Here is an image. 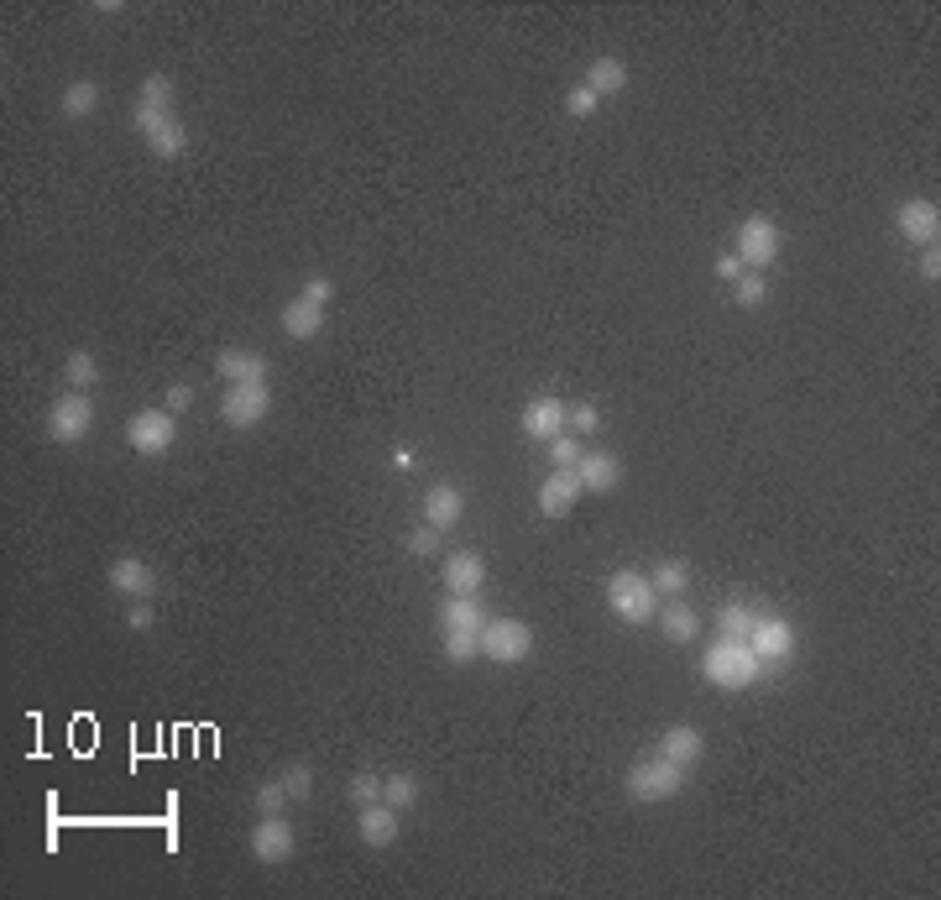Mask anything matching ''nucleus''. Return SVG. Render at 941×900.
I'll list each match as a JSON object with an SVG mask.
<instances>
[{"label":"nucleus","instance_id":"4c0bfd02","mask_svg":"<svg viewBox=\"0 0 941 900\" xmlns=\"http://www.w3.org/2000/svg\"><path fill=\"white\" fill-rule=\"evenodd\" d=\"M278 781H282V791H288L293 801H309V791H314V781H309V770H304V764H288V770H282Z\"/></svg>","mask_w":941,"mask_h":900},{"label":"nucleus","instance_id":"6e6552de","mask_svg":"<svg viewBox=\"0 0 941 900\" xmlns=\"http://www.w3.org/2000/svg\"><path fill=\"white\" fill-rule=\"evenodd\" d=\"M173 440H178L173 408H141L137 419L126 425V446L137 455H163V450H173Z\"/></svg>","mask_w":941,"mask_h":900},{"label":"nucleus","instance_id":"20e7f679","mask_svg":"<svg viewBox=\"0 0 941 900\" xmlns=\"http://www.w3.org/2000/svg\"><path fill=\"white\" fill-rule=\"evenodd\" d=\"M737 262L748 267V273H769L779 257V246H785V231H779V220H769V215H748L743 226H737Z\"/></svg>","mask_w":941,"mask_h":900},{"label":"nucleus","instance_id":"a211bd4d","mask_svg":"<svg viewBox=\"0 0 941 900\" xmlns=\"http://www.w3.org/2000/svg\"><path fill=\"white\" fill-rule=\"evenodd\" d=\"M356 832H361V843H367V849H393V843H398V811H393L387 801L361 806Z\"/></svg>","mask_w":941,"mask_h":900},{"label":"nucleus","instance_id":"c9c22d12","mask_svg":"<svg viewBox=\"0 0 941 900\" xmlns=\"http://www.w3.org/2000/svg\"><path fill=\"white\" fill-rule=\"evenodd\" d=\"M351 801H356V806L382 801V775H372V770H361V775L351 781Z\"/></svg>","mask_w":941,"mask_h":900},{"label":"nucleus","instance_id":"412c9836","mask_svg":"<svg viewBox=\"0 0 941 900\" xmlns=\"http://www.w3.org/2000/svg\"><path fill=\"white\" fill-rule=\"evenodd\" d=\"M214 372L225 378V388L231 382H267V356L246 351V346H225V351L214 356Z\"/></svg>","mask_w":941,"mask_h":900},{"label":"nucleus","instance_id":"a18cd8bd","mask_svg":"<svg viewBox=\"0 0 941 900\" xmlns=\"http://www.w3.org/2000/svg\"><path fill=\"white\" fill-rule=\"evenodd\" d=\"M126 623H131V628H152V608H147V602H131Z\"/></svg>","mask_w":941,"mask_h":900},{"label":"nucleus","instance_id":"f8f14e48","mask_svg":"<svg viewBox=\"0 0 941 900\" xmlns=\"http://www.w3.org/2000/svg\"><path fill=\"white\" fill-rule=\"evenodd\" d=\"M894 226H899V236L916 241V246H937V236H941L937 199H905V205L894 210Z\"/></svg>","mask_w":941,"mask_h":900},{"label":"nucleus","instance_id":"f3484780","mask_svg":"<svg viewBox=\"0 0 941 900\" xmlns=\"http://www.w3.org/2000/svg\"><path fill=\"white\" fill-rule=\"evenodd\" d=\"M481 581H487V561H481L476 550H450V561H445L450 597H476L481 592Z\"/></svg>","mask_w":941,"mask_h":900},{"label":"nucleus","instance_id":"dca6fc26","mask_svg":"<svg viewBox=\"0 0 941 900\" xmlns=\"http://www.w3.org/2000/svg\"><path fill=\"white\" fill-rule=\"evenodd\" d=\"M576 482H581V493H612L623 482V461L612 450H586L576 461Z\"/></svg>","mask_w":941,"mask_h":900},{"label":"nucleus","instance_id":"c85d7f7f","mask_svg":"<svg viewBox=\"0 0 941 900\" xmlns=\"http://www.w3.org/2000/svg\"><path fill=\"white\" fill-rule=\"evenodd\" d=\"M94 105H100V84H94V79H79V84L63 90V116L69 120H84Z\"/></svg>","mask_w":941,"mask_h":900},{"label":"nucleus","instance_id":"ddd939ff","mask_svg":"<svg viewBox=\"0 0 941 900\" xmlns=\"http://www.w3.org/2000/svg\"><path fill=\"white\" fill-rule=\"evenodd\" d=\"M293 828H288V817H257V828H252V858H262V864H288L293 858Z\"/></svg>","mask_w":941,"mask_h":900},{"label":"nucleus","instance_id":"9d476101","mask_svg":"<svg viewBox=\"0 0 941 900\" xmlns=\"http://www.w3.org/2000/svg\"><path fill=\"white\" fill-rule=\"evenodd\" d=\"M518 425H523V435L528 440H555V435H565V425H570V408H565L560 399H549V393H539V399L523 403V414H518Z\"/></svg>","mask_w":941,"mask_h":900},{"label":"nucleus","instance_id":"6ab92c4d","mask_svg":"<svg viewBox=\"0 0 941 900\" xmlns=\"http://www.w3.org/2000/svg\"><path fill=\"white\" fill-rule=\"evenodd\" d=\"M576 498H581V482H576V472H549L539 482V514L544 519H565L570 508H576Z\"/></svg>","mask_w":941,"mask_h":900},{"label":"nucleus","instance_id":"f03ea898","mask_svg":"<svg viewBox=\"0 0 941 900\" xmlns=\"http://www.w3.org/2000/svg\"><path fill=\"white\" fill-rule=\"evenodd\" d=\"M685 775H690V770H681V764H670L664 754L638 759L634 770H628V801H638V806L675 801V796L685 791Z\"/></svg>","mask_w":941,"mask_h":900},{"label":"nucleus","instance_id":"7c9ffc66","mask_svg":"<svg viewBox=\"0 0 941 900\" xmlns=\"http://www.w3.org/2000/svg\"><path fill=\"white\" fill-rule=\"evenodd\" d=\"M63 378H69V388L90 393L94 382H100V367H94V356H90V351H69V361H63Z\"/></svg>","mask_w":941,"mask_h":900},{"label":"nucleus","instance_id":"f704fd0d","mask_svg":"<svg viewBox=\"0 0 941 900\" xmlns=\"http://www.w3.org/2000/svg\"><path fill=\"white\" fill-rule=\"evenodd\" d=\"M293 801L288 791H282V781H262V791H257V811L262 817H282V806Z\"/></svg>","mask_w":941,"mask_h":900},{"label":"nucleus","instance_id":"cd10ccee","mask_svg":"<svg viewBox=\"0 0 941 900\" xmlns=\"http://www.w3.org/2000/svg\"><path fill=\"white\" fill-rule=\"evenodd\" d=\"M649 581H654L659 602H664V597H681L685 587H690V566H685V561H664V566H654Z\"/></svg>","mask_w":941,"mask_h":900},{"label":"nucleus","instance_id":"393cba45","mask_svg":"<svg viewBox=\"0 0 941 900\" xmlns=\"http://www.w3.org/2000/svg\"><path fill=\"white\" fill-rule=\"evenodd\" d=\"M722 639H753V623H758V608L753 602H743V597H732L728 608H722Z\"/></svg>","mask_w":941,"mask_h":900},{"label":"nucleus","instance_id":"39448f33","mask_svg":"<svg viewBox=\"0 0 941 900\" xmlns=\"http://www.w3.org/2000/svg\"><path fill=\"white\" fill-rule=\"evenodd\" d=\"M528 655H534V628L523 618H492V623H481V660L523 665Z\"/></svg>","mask_w":941,"mask_h":900},{"label":"nucleus","instance_id":"a19ab883","mask_svg":"<svg viewBox=\"0 0 941 900\" xmlns=\"http://www.w3.org/2000/svg\"><path fill=\"white\" fill-rule=\"evenodd\" d=\"M434 550H440V529H429V523H423V529L408 534V555H434Z\"/></svg>","mask_w":941,"mask_h":900},{"label":"nucleus","instance_id":"c756f323","mask_svg":"<svg viewBox=\"0 0 941 900\" xmlns=\"http://www.w3.org/2000/svg\"><path fill=\"white\" fill-rule=\"evenodd\" d=\"M440 623H445V628H481V608H476V597H445Z\"/></svg>","mask_w":941,"mask_h":900},{"label":"nucleus","instance_id":"a878e982","mask_svg":"<svg viewBox=\"0 0 941 900\" xmlns=\"http://www.w3.org/2000/svg\"><path fill=\"white\" fill-rule=\"evenodd\" d=\"M481 655V628H445V660L450 665H471Z\"/></svg>","mask_w":941,"mask_h":900},{"label":"nucleus","instance_id":"1a4fd4ad","mask_svg":"<svg viewBox=\"0 0 941 900\" xmlns=\"http://www.w3.org/2000/svg\"><path fill=\"white\" fill-rule=\"evenodd\" d=\"M137 131H141V142L152 147L158 158H184L188 131H184V120L173 116V111H141V105H137Z\"/></svg>","mask_w":941,"mask_h":900},{"label":"nucleus","instance_id":"0eeeda50","mask_svg":"<svg viewBox=\"0 0 941 900\" xmlns=\"http://www.w3.org/2000/svg\"><path fill=\"white\" fill-rule=\"evenodd\" d=\"M267 408H272V388L267 382H231L225 399H220V419L231 429H252L267 419Z\"/></svg>","mask_w":941,"mask_h":900},{"label":"nucleus","instance_id":"473e14b6","mask_svg":"<svg viewBox=\"0 0 941 900\" xmlns=\"http://www.w3.org/2000/svg\"><path fill=\"white\" fill-rule=\"evenodd\" d=\"M732 299H737L743 309L769 304V278H764V273H743V278L732 284Z\"/></svg>","mask_w":941,"mask_h":900},{"label":"nucleus","instance_id":"c03bdc74","mask_svg":"<svg viewBox=\"0 0 941 900\" xmlns=\"http://www.w3.org/2000/svg\"><path fill=\"white\" fill-rule=\"evenodd\" d=\"M188 403H194V388H188V382H173V388H167V399H163V408H188Z\"/></svg>","mask_w":941,"mask_h":900},{"label":"nucleus","instance_id":"aec40b11","mask_svg":"<svg viewBox=\"0 0 941 900\" xmlns=\"http://www.w3.org/2000/svg\"><path fill=\"white\" fill-rule=\"evenodd\" d=\"M659 754L670 759V764H681V770H690L706 754V734L696 723H675V728H664V738H659Z\"/></svg>","mask_w":941,"mask_h":900},{"label":"nucleus","instance_id":"9b49d317","mask_svg":"<svg viewBox=\"0 0 941 900\" xmlns=\"http://www.w3.org/2000/svg\"><path fill=\"white\" fill-rule=\"evenodd\" d=\"M748 644L758 649V660L764 665L790 660V655H795V623H790V618H775V613H758Z\"/></svg>","mask_w":941,"mask_h":900},{"label":"nucleus","instance_id":"423d86ee","mask_svg":"<svg viewBox=\"0 0 941 900\" xmlns=\"http://www.w3.org/2000/svg\"><path fill=\"white\" fill-rule=\"evenodd\" d=\"M94 425V403L90 393H79V388H69L63 399H53V408H47V435L58 440V446H79L84 435H90Z\"/></svg>","mask_w":941,"mask_h":900},{"label":"nucleus","instance_id":"37998d69","mask_svg":"<svg viewBox=\"0 0 941 900\" xmlns=\"http://www.w3.org/2000/svg\"><path fill=\"white\" fill-rule=\"evenodd\" d=\"M920 278H926V284H937L941 278V252L937 246H920Z\"/></svg>","mask_w":941,"mask_h":900},{"label":"nucleus","instance_id":"72a5a7b5","mask_svg":"<svg viewBox=\"0 0 941 900\" xmlns=\"http://www.w3.org/2000/svg\"><path fill=\"white\" fill-rule=\"evenodd\" d=\"M586 450H581V440L576 435H555L549 440V461H555V472H576V461H581Z\"/></svg>","mask_w":941,"mask_h":900},{"label":"nucleus","instance_id":"4be33fe9","mask_svg":"<svg viewBox=\"0 0 941 900\" xmlns=\"http://www.w3.org/2000/svg\"><path fill=\"white\" fill-rule=\"evenodd\" d=\"M654 618H659V634H664L670 644H690V639H696V628H701V618L690 613L681 597H664Z\"/></svg>","mask_w":941,"mask_h":900},{"label":"nucleus","instance_id":"7ed1b4c3","mask_svg":"<svg viewBox=\"0 0 941 900\" xmlns=\"http://www.w3.org/2000/svg\"><path fill=\"white\" fill-rule=\"evenodd\" d=\"M607 608L623 618V623H649V618L659 613L654 581H649L643 570H634V566L612 570V576H607Z\"/></svg>","mask_w":941,"mask_h":900},{"label":"nucleus","instance_id":"ea45409f","mask_svg":"<svg viewBox=\"0 0 941 900\" xmlns=\"http://www.w3.org/2000/svg\"><path fill=\"white\" fill-rule=\"evenodd\" d=\"M299 293H304L309 304H320V309H325V304H329V299H335V284H329L325 273H314V278H309V284H304V288H299Z\"/></svg>","mask_w":941,"mask_h":900},{"label":"nucleus","instance_id":"2f4dec72","mask_svg":"<svg viewBox=\"0 0 941 900\" xmlns=\"http://www.w3.org/2000/svg\"><path fill=\"white\" fill-rule=\"evenodd\" d=\"M141 111H173V79L167 73H147L141 79Z\"/></svg>","mask_w":941,"mask_h":900},{"label":"nucleus","instance_id":"58836bf2","mask_svg":"<svg viewBox=\"0 0 941 900\" xmlns=\"http://www.w3.org/2000/svg\"><path fill=\"white\" fill-rule=\"evenodd\" d=\"M570 429H576V435H596V429H602V408H596V403H576V408H570Z\"/></svg>","mask_w":941,"mask_h":900},{"label":"nucleus","instance_id":"4468645a","mask_svg":"<svg viewBox=\"0 0 941 900\" xmlns=\"http://www.w3.org/2000/svg\"><path fill=\"white\" fill-rule=\"evenodd\" d=\"M105 581H111V592L131 597V602H147V597L158 592V576H152V566H147V561H137V555H120V561H111Z\"/></svg>","mask_w":941,"mask_h":900},{"label":"nucleus","instance_id":"79ce46f5","mask_svg":"<svg viewBox=\"0 0 941 900\" xmlns=\"http://www.w3.org/2000/svg\"><path fill=\"white\" fill-rule=\"evenodd\" d=\"M743 273H748V267L737 262V252H722V257H717V278H722V284H737Z\"/></svg>","mask_w":941,"mask_h":900},{"label":"nucleus","instance_id":"e433bc0d","mask_svg":"<svg viewBox=\"0 0 941 900\" xmlns=\"http://www.w3.org/2000/svg\"><path fill=\"white\" fill-rule=\"evenodd\" d=\"M596 105H602V100L591 95L586 84H576V90H570V95H565V116H576V120H586V116H596Z\"/></svg>","mask_w":941,"mask_h":900},{"label":"nucleus","instance_id":"b1692460","mask_svg":"<svg viewBox=\"0 0 941 900\" xmlns=\"http://www.w3.org/2000/svg\"><path fill=\"white\" fill-rule=\"evenodd\" d=\"M623 84H628V64H623V58H596V64H591L586 69V90L596 100H607V95H617V90H623Z\"/></svg>","mask_w":941,"mask_h":900},{"label":"nucleus","instance_id":"bb28decb","mask_svg":"<svg viewBox=\"0 0 941 900\" xmlns=\"http://www.w3.org/2000/svg\"><path fill=\"white\" fill-rule=\"evenodd\" d=\"M382 801L393 806V811H408V806L419 801V781H414L408 770H398V775H382Z\"/></svg>","mask_w":941,"mask_h":900},{"label":"nucleus","instance_id":"2eb2a0df","mask_svg":"<svg viewBox=\"0 0 941 900\" xmlns=\"http://www.w3.org/2000/svg\"><path fill=\"white\" fill-rule=\"evenodd\" d=\"M461 514H466V493H461L455 482H434V487L423 493V523H429V529H455Z\"/></svg>","mask_w":941,"mask_h":900},{"label":"nucleus","instance_id":"5701e85b","mask_svg":"<svg viewBox=\"0 0 941 900\" xmlns=\"http://www.w3.org/2000/svg\"><path fill=\"white\" fill-rule=\"evenodd\" d=\"M320 331H325V309L309 304L304 293L288 299V309H282V335H288V341H314Z\"/></svg>","mask_w":941,"mask_h":900},{"label":"nucleus","instance_id":"f257e3e1","mask_svg":"<svg viewBox=\"0 0 941 900\" xmlns=\"http://www.w3.org/2000/svg\"><path fill=\"white\" fill-rule=\"evenodd\" d=\"M701 676L717 691H748V686H758L764 660H758V649L748 639H722L717 634V644L706 649V660H701Z\"/></svg>","mask_w":941,"mask_h":900}]
</instances>
